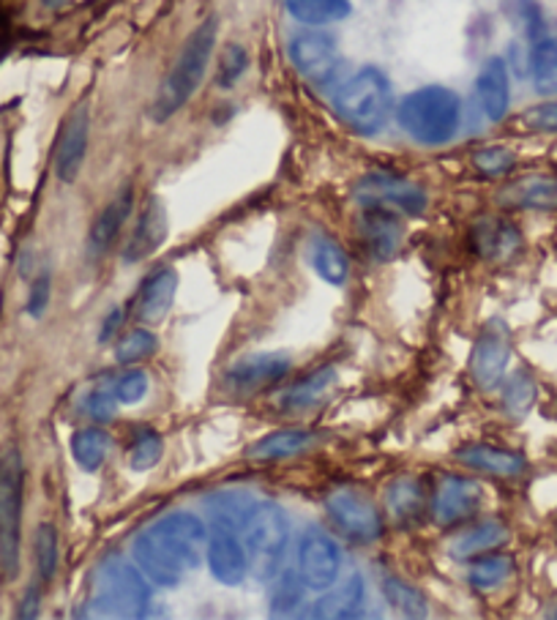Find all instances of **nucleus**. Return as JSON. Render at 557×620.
Instances as JSON below:
<instances>
[{
	"mask_svg": "<svg viewBox=\"0 0 557 620\" xmlns=\"http://www.w3.org/2000/svg\"><path fill=\"white\" fill-rule=\"evenodd\" d=\"M334 383H336V370H331V366L312 372V375L298 381L292 388H287L285 396H281V407H285L287 413L312 410L314 405H320V402L329 396L331 388H334Z\"/></svg>",
	"mask_w": 557,
	"mask_h": 620,
	"instance_id": "27",
	"label": "nucleus"
},
{
	"mask_svg": "<svg viewBox=\"0 0 557 620\" xmlns=\"http://www.w3.org/2000/svg\"><path fill=\"white\" fill-rule=\"evenodd\" d=\"M334 110L358 135H377L388 124L390 83L375 66L355 72L334 96Z\"/></svg>",
	"mask_w": 557,
	"mask_h": 620,
	"instance_id": "5",
	"label": "nucleus"
},
{
	"mask_svg": "<svg viewBox=\"0 0 557 620\" xmlns=\"http://www.w3.org/2000/svg\"><path fill=\"white\" fill-rule=\"evenodd\" d=\"M475 96L490 120H503L511 107V79L503 57H490L475 77Z\"/></svg>",
	"mask_w": 557,
	"mask_h": 620,
	"instance_id": "19",
	"label": "nucleus"
},
{
	"mask_svg": "<svg viewBox=\"0 0 557 620\" xmlns=\"http://www.w3.org/2000/svg\"><path fill=\"white\" fill-rule=\"evenodd\" d=\"M525 126L533 131H557V101L538 105L525 113Z\"/></svg>",
	"mask_w": 557,
	"mask_h": 620,
	"instance_id": "46",
	"label": "nucleus"
},
{
	"mask_svg": "<svg viewBox=\"0 0 557 620\" xmlns=\"http://www.w3.org/2000/svg\"><path fill=\"white\" fill-rule=\"evenodd\" d=\"M290 61L314 85L334 83L339 66H342L334 36H329L323 31L296 33L290 39Z\"/></svg>",
	"mask_w": 557,
	"mask_h": 620,
	"instance_id": "11",
	"label": "nucleus"
},
{
	"mask_svg": "<svg viewBox=\"0 0 557 620\" xmlns=\"http://www.w3.org/2000/svg\"><path fill=\"white\" fill-rule=\"evenodd\" d=\"M39 612H42V590H39V585H31V588L25 590V596H22L17 618H22V620L39 618Z\"/></svg>",
	"mask_w": 557,
	"mask_h": 620,
	"instance_id": "47",
	"label": "nucleus"
},
{
	"mask_svg": "<svg viewBox=\"0 0 557 620\" xmlns=\"http://www.w3.org/2000/svg\"><path fill=\"white\" fill-rule=\"evenodd\" d=\"M244 531V547L249 555V568H255L257 577L271 579L279 571L281 558H285L287 538H290V525L287 514L277 503L257 501L251 506L249 516L240 525Z\"/></svg>",
	"mask_w": 557,
	"mask_h": 620,
	"instance_id": "7",
	"label": "nucleus"
},
{
	"mask_svg": "<svg viewBox=\"0 0 557 620\" xmlns=\"http://www.w3.org/2000/svg\"><path fill=\"white\" fill-rule=\"evenodd\" d=\"M178 290V271L175 268H162V271L153 274L148 279L146 287L140 292V301H137V318L146 325H157L168 318L175 301Z\"/></svg>",
	"mask_w": 557,
	"mask_h": 620,
	"instance_id": "22",
	"label": "nucleus"
},
{
	"mask_svg": "<svg viewBox=\"0 0 557 620\" xmlns=\"http://www.w3.org/2000/svg\"><path fill=\"white\" fill-rule=\"evenodd\" d=\"M383 596L388 599V605L394 607L396 612H401L405 618H424L427 616V599L418 588L413 585L401 582L396 577L383 579Z\"/></svg>",
	"mask_w": 557,
	"mask_h": 620,
	"instance_id": "37",
	"label": "nucleus"
},
{
	"mask_svg": "<svg viewBox=\"0 0 557 620\" xmlns=\"http://www.w3.org/2000/svg\"><path fill=\"white\" fill-rule=\"evenodd\" d=\"M164 453V440L157 429H135L131 435V446H129V468L137 470V473H148L159 464Z\"/></svg>",
	"mask_w": 557,
	"mask_h": 620,
	"instance_id": "34",
	"label": "nucleus"
},
{
	"mask_svg": "<svg viewBox=\"0 0 557 620\" xmlns=\"http://www.w3.org/2000/svg\"><path fill=\"white\" fill-rule=\"evenodd\" d=\"M536 381L527 372H514L503 388L505 413L514 418H525L533 410V405H536Z\"/></svg>",
	"mask_w": 557,
	"mask_h": 620,
	"instance_id": "35",
	"label": "nucleus"
},
{
	"mask_svg": "<svg viewBox=\"0 0 557 620\" xmlns=\"http://www.w3.org/2000/svg\"><path fill=\"white\" fill-rule=\"evenodd\" d=\"M205 525L189 511H172L135 538V566L142 577L162 588H175L186 571L197 568L205 544Z\"/></svg>",
	"mask_w": 557,
	"mask_h": 620,
	"instance_id": "1",
	"label": "nucleus"
},
{
	"mask_svg": "<svg viewBox=\"0 0 557 620\" xmlns=\"http://www.w3.org/2000/svg\"><path fill=\"white\" fill-rule=\"evenodd\" d=\"M481 509V487L470 479L446 475L432 498V516L438 525L451 527L470 520Z\"/></svg>",
	"mask_w": 557,
	"mask_h": 620,
	"instance_id": "16",
	"label": "nucleus"
},
{
	"mask_svg": "<svg viewBox=\"0 0 557 620\" xmlns=\"http://www.w3.org/2000/svg\"><path fill=\"white\" fill-rule=\"evenodd\" d=\"M120 320H124V314H120V309H113L110 314L105 318V325H101V331H99V342L105 344V342H110V339L115 336V331L120 329Z\"/></svg>",
	"mask_w": 557,
	"mask_h": 620,
	"instance_id": "48",
	"label": "nucleus"
},
{
	"mask_svg": "<svg viewBox=\"0 0 557 620\" xmlns=\"http://www.w3.org/2000/svg\"><path fill=\"white\" fill-rule=\"evenodd\" d=\"M396 120L401 131L421 146H446L457 137L462 105L453 90L443 85H427L401 99Z\"/></svg>",
	"mask_w": 557,
	"mask_h": 620,
	"instance_id": "3",
	"label": "nucleus"
},
{
	"mask_svg": "<svg viewBox=\"0 0 557 620\" xmlns=\"http://www.w3.org/2000/svg\"><path fill=\"white\" fill-rule=\"evenodd\" d=\"M339 566V547L318 527H309L301 538L298 549V577L303 579L309 590H331L336 585Z\"/></svg>",
	"mask_w": 557,
	"mask_h": 620,
	"instance_id": "13",
	"label": "nucleus"
},
{
	"mask_svg": "<svg viewBox=\"0 0 557 620\" xmlns=\"http://www.w3.org/2000/svg\"><path fill=\"white\" fill-rule=\"evenodd\" d=\"M33 555H36V574L42 582H53L55 571H57V560H61V553H57V531L53 522H42L33 533Z\"/></svg>",
	"mask_w": 557,
	"mask_h": 620,
	"instance_id": "36",
	"label": "nucleus"
},
{
	"mask_svg": "<svg viewBox=\"0 0 557 620\" xmlns=\"http://www.w3.org/2000/svg\"><path fill=\"white\" fill-rule=\"evenodd\" d=\"M386 503L390 516L401 525H413V522L421 520L424 506H427V495H424L421 481L413 479V475H401L394 484L388 487Z\"/></svg>",
	"mask_w": 557,
	"mask_h": 620,
	"instance_id": "28",
	"label": "nucleus"
},
{
	"mask_svg": "<svg viewBox=\"0 0 557 620\" xmlns=\"http://www.w3.org/2000/svg\"><path fill=\"white\" fill-rule=\"evenodd\" d=\"M355 197L364 205H383V209L401 211V214L418 216L427 209V194L421 186L407 178L390 175V172H369L355 186Z\"/></svg>",
	"mask_w": 557,
	"mask_h": 620,
	"instance_id": "9",
	"label": "nucleus"
},
{
	"mask_svg": "<svg viewBox=\"0 0 557 620\" xmlns=\"http://www.w3.org/2000/svg\"><path fill=\"white\" fill-rule=\"evenodd\" d=\"M287 11L303 25H331L350 17V0H285Z\"/></svg>",
	"mask_w": 557,
	"mask_h": 620,
	"instance_id": "31",
	"label": "nucleus"
},
{
	"mask_svg": "<svg viewBox=\"0 0 557 620\" xmlns=\"http://www.w3.org/2000/svg\"><path fill=\"white\" fill-rule=\"evenodd\" d=\"M511 359V334L503 320H490L475 339L473 355H470V375L479 383V388L492 392L501 386L505 366Z\"/></svg>",
	"mask_w": 557,
	"mask_h": 620,
	"instance_id": "10",
	"label": "nucleus"
},
{
	"mask_svg": "<svg viewBox=\"0 0 557 620\" xmlns=\"http://www.w3.org/2000/svg\"><path fill=\"white\" fill-rule=\"evenodd\" d=\"M110 453V435L105 429H79L72 438V457L85 473H96Z\"/></svg>",
	"mask_w": 557,
	"mask_h": 620,
	"instance_id": "32",
	"label": "nucleus"
},
{
	"mask_svg": "<svg viewBox=\"0 0 557 620\" xmlns=\"http://www.w3.org/2000/svg\"><path fill=\"white\" fill-rule=\"evenodd\" d=\"M457 459L462 464H468V468L484 470V473H492V475H503V479L519 475L527 464L522 453L497 449V446H486V443L464 446V449L457 451Z\"/></svg>",
	"mask_w": 557,
	"mask_h": 620,
	"instance_id": "24",
	"label": "nucleus"
},
{
	"mask_svg": "<svg viewBox=\"0 0 557 620\" xmlns=\"http://www.w3.org/2000/svg\"><path fill=\"white\" fill-rule=\"evenodd\" d=\"M361 235H364V246L375 260H390L399 252L401 235V220L396 216L394 209H383V205H364V216H361Z\"/></svg>",
	"mask_w": 557,
	"mask_h": 620,
	"instance_id": "18",
	"label": "nucleus"
},
{
	"mask_svg": "<svg viewBox=\"0 0 557 620\" xmlns=\"http://www.w3.org/2000/svg\"><path fill=\"white\" fill-rule=\"evenodd\" d=\"M131 186H124L118 194L99 211V216L94 220L88 233V255L90 257H101L110 252V246L115 244V238L120 235V227H124L126 216L131 214Z\"/></svg>",
	"mask_w": 557,
	"mask_h": 620,
	"instance_id": "20",
	"label": "nucleus"
},
{
	"mask_svg": "<svg viewBox=\"0 0 557 620\" xmlns=\"http://www.w3.org/2000/svg\"><path fill=\"white\" fill-rule=\"evenodd\" d=\"M307 257L312 263L314 274L329 285H344L350 277V260L344 255L342 246L336 240L325 238V235H314L307 246Z\"/></svg>",
	"mask_w": 557,
	"mask_h": 620,
	"instance_id": "25",
	"label": "nucleus"
},
{
	"mask_svg": "<svg viewBox=\"0 0 557 620\" xmlns=\"http://www.w3.org/2000/svg\"><path fill=\"white\" fill-rule=\"evenodd\" d=\"M473 164L481 175L501 178V175H508V172L514 170L516 157H514V151H508V148L490 146V148H481V151H475Z\"/></svg>",
	"mask_w": 557,
	"mask_h": 620,
	"instance_id": "42",
	"label": "nucleus"
},
{
	"mask_svg": "<svg viewBox=\"0 0 557 620\" xmlns=\"http://www.w3.org/2000/svg\"><path fill=\"white\" fill-rule=\"evenodd\" d=\"M505 542H508V527L501 520H486L481 525L464 531L462 536L453 538L451 555L459 560H473L479 555L492 553V549H497Z\"/></svg>",
	"mask_w": 557,
	"mask_h": 620,
	"instance_id": "26",
	"label": "nucleus"
},
{
	"mask_svg": "<svg viewBox=\"0 0 557 620\" xmlns=\"http://www.w3.org/2000/svg\"><path fill=\"white\" fill-rule=\"evenodd\" d=\"M475 564L470 566L468 579L475 590H492L501 588L505 579L514 571V558L511 555H479L473 558Z\"/></svg>",
	"mask_w": 557,
	"mask_h": 620,
	"instance_id": "33",
	"label": "nucleus"
},
{
	"mask_svg": "<svg viewBox=\"0 0 557 620\" xmlns=\"http://www.w3.org/2000/svg\"><path fill=\"white\" fill-rule=\"evenodd\" d=\"M325 511L344 538L355 544H372L383 536V516L369 498L355 490H336L325 501Z\"/></svg>",
	"mask_w": 557,
	"mask_h": 620,
	"instance_id": "8",
	"label": "nucleus"
},
{
	"mask_svg": "<svg viewBox=\"0 0 557 620\" xmlns=\"http://www.w3.org/2000/svg\"><path fill=\"white\" fill-rule=\"evenodd\" d=\"M255 498L246 495V492L235 490V492H219V495L211 498V511H214L216 522H222V525H229V527H240L246 522V516H249L251 506H255Z\"/></svg>",
	"mask_w": 557,
	"mask_h": 620,
	"instance_id": "38",
	"label": "nucleus"
},
{
	"mask_svg": "<svg viewBox=\"0 0 557 620\" xmlns=\"http://www.w3.org/2000/svg\"><path fill=\"white\" fill-rule=\"evenodd\" d=\"M301 585H303L301 577L281 579L277 596H274V610L287 612V610H292V607L301 605Z\"/></svg>",
	"mask_w": 557,
	"mask_h": 620,
	"instance_id": "45",
	"label": "nucleus"
},
{
	"mask_svg": "<svg viewBox=\"0 0 557 620\" xmlns=\"http://www.w3.org/2000/svg\"><path fill=\"white\" fill-rule=\"evenodd\" d=\"M50 296H53V277L44 271V274H39L36 279H33L31 292H28V307L25 309L33 320H39L44 312H47Z\"/></svg>",
	"mask_w": 557,
	"mask_h": 620,
	"instance_id": "43",
	"label": "nucleus"
},
{
	"mask_svg": "<svg viewBox=\"0 0 557 620\" xmlns=\"http://www.w3.org/2000/svg\"><path fill=\"white\" fill-rule=\"evenodd\" d=\"M22 501H25V464L17 446L0 451V571L6 579L20 574Z\"/></svg>",
	"mask_w": 557,
	"mask_h": 620,
	"instance_id": "6",
	"label": "nucleus"
},
{
	"mask_svg": "<svg viewBox=\"0 0 557 620\" xmlns=\"http://www.w3.org/2000/svg\"><path fill=\"white\" fill-rule=\"evenodd\" d=\"M361 599H364V585H361V577H353L342 588L331 590L329 596L314 601L303 612V618H350L355 612V607H361Z\"/></svg>",
	"mask_w": 557,
	"mask_h": 620,
	"instance_id": "30",
	"label": "nucleus"
},
{
	"mask_svg": "<svg viewBox=\"0 0 557 620\" xmlns=\"http://www.w3.org/2000/svg\"><path fill=\"white\" fill-rule=\"evenodd\" d=\"M208 566L211 574L222 585H240L249 574V555L244 542L235 536V527L214 522V531L208 538Z\"/></svg>",
	"mask_w": 557,
	"mask_h": 620,
	"instance_id": "15",
	"label": "nucleus"
},
{
	"mask_svg": "<svg viewBox=\"0 0 557 620\" xmlns=\"http://www.w3.org/2000/svg\"><path fill=\"white\" fill-rule=\"evenodd\" d=\"M246 66H249V53H246L240 44L229 42L227 47L222 50L219 61H216V74H214L216 85H219L222 90L233 88V85L244 77Z\"/></svg>",
	"mask_w": 557,
	"mask_h": 620,
	"instance_id": "40",
	"label": "nucleus"
},
{
	"mask_svg": "<svg viewBox=\"0 0 557 620\" xmlns=\"http://www.w3.org/2000/svg\"><path fill=\"white\" fill-rule=\"evenodd\" d=\"M157 334H151L148 329H135L118 342V348H115V361L126 366L137 364V361H146L148 355L157 353Z\"/></svg>",
	"mask_w": 557,
	"mask_h": 620,
	"instance_id": "39",
	"label": "nucleus"
},
{
	"mask_svg": "<svg viewBox=\"0 0 557 620\" xmlns=\"http://www.w3.org/2000/svg\"><path fill=\"white\" fill-rule=\"evenodd\" d=\"M473 246L484 260H511L522 249V233L505 220H481L473 227Z\"/></svg>",
	"mask_w": 557,
	"mask_h": 620,
	"instance_id": "21",
	"label": "nucleus"
},
{
	"mask_svg": "<svg viewBox=\"0 0 557 620\" xmlns=\"http://www.w3.org/2000/svg\"><path fill=\"white\" fill-rule=\"evenodd\" d=\"M148 579L137 566L120 558L101 560L90 588L88 612L85 616L107 618H140L148 610Z\"/></svg>",
	"mask_w": 557,
	"mask_h": 620,
	"instance_id": "4",
	"label": "nucleus"
},
{
	"mask_svg": "<svg viewBox=\"0 0 557 620\" xmlns=\"http://www.w3.org/2000/svg\"><path fill=\"white\" fill-rule=\"evenodd\" d=\"M312 446V432L303 429H279V432L266 435L263 440H257L255 446H249L246 457L257 459V462H274V459H290L296 453L307 451Z\"/></svg>",
	"mask_w": 557,
	"mask_h": 620,
	"instance_id": "29",
	"label": "nucleus"
},
{
	"mask_svg": "<svg viewBox=\"0 0 557 620\" xmlns=\"http://www.w3.org/2000/svg\"><path fill=\"white\" fill-rule=\"evenodd\" d=\"M105 388L118 399V405H137V402L146 399L148 394V377L146 372L129 370L124 372V375L113 377Z\"/></svg>",
	"mask_w": 557,
	"mask_h": 620,
	"instance_id": "41",
	"label": "nucleus"
},
{
	"mask_svg": "<svg viewBox=\"0 0 557 620\" xmlns=\"http://www.w3.org/2000/svg\"><path fill=\"white\" fill-rule=\"evenodd\" d=\"M287 372H290V359L281 353H255L246 355V359L235 361L222 377V386L229 394L249 396L260 394L266 388L277 386L279 381H285Z\"/></svg>",
	"mask_w": 557,
	"mask_h": 620,
	"instance_id": "12",
	"label": "nucleus"
},
{
	"mask_svg": "<svg viewBox=\"0 0 557 620\" xmlns=\"http://www.w3.org/2000/svg\"><path fill=\"white\" fill-rule=\"evenodd\" d=\"M216 36H219V20L216 17H208V20H203L194 28L192 36L186 39L175 63H172V68L164 74L157 96H153L151 110H148L151 120L164 124L172 115L181 113L186 107V101L197 94V88L205 79V72H208L211 55H214Z\"/></svg>",
	"mask_w": 557,
	"mask_h": 620,
	"instance_id": "2",
	"label": "nucleus"
},
{
	"mask_svg": "<svg viewBox=\"0 0 557 620\" xmlns=\"http://www.w3.org/2000/svg\"><path fill=\"white\" fill-rule=\"evenodd\" d=\"M497 200H501V205H508V209L553 211L557 209V178H547V175L522 178V181L505 186Z\"/></svg>",
	"mask_w": 557,
	"mask_h": 620,
	"instance_id": "23",
	"label": "nucleus"
},
{
	"mask_svg": "<svg viewBox=\"0 0 557 620\" xmlns=\"http://www.w3.org/2000/svg\"><path fill=\"white\" fill-rule=\"evenodd\" d=\"M168 233H170V220L162 197H148L146 205H142L140 216H137V225L131 229L129 240H126V249H124L126 266H137V263H142L146 257H151L153 252L162 249V244L168 240Z\"/></svg>",
	"mask_w": 557,
	"mask_h": 620,
	"instance_id": "14",
	"label": "nucleus"
},
{
	"mask_svg": "<svg viewBox=\"0 0 557 620\" xmlns=\"http://www.w3.org/2000/svg\"><path fill=\"white\" fill-rule=\"evenodd\" d=\"M115 407H118V399L107 392L105 386L101 388H96V392H90L88 396H85V405H83V410L88 413L94 421H110V418H115Z\"/></svg>",
	"mask_w": 557,
	"mask_h": 620,
	"instance_id": "44",
	"label": "nucleus"
},
{
	"mask_svg": "<svg viewBox=\"0 0 557 620\" xmlns=\"http://www.w3.org/2000/svg\"><path fill=\"white\" fill-rule=\"evenodd\" d=\"M88 107L77 105L72 115L66 118L63 126V135L57 140V153H55V175L57 181L74 183L77 181L79 170H83L85 153H88Z\"/></svg>",
	"mask_w": 557,
	"mask_h": 620,
	"instance_id": "17",
	"label": "nucleus"
}]
</instances>
